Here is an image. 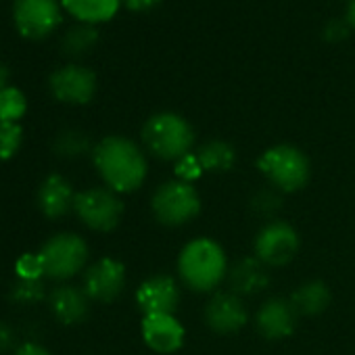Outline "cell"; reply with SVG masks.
<instances>
[{
  "label": "cell",
  "instance_id": "6da1fadb",
  "mask_svg": "<svg viewBox=\"0 0 355 355\" xmlns=\"http://www.w3.org/2000/svg\"><path fill=\"white\" fill-rule=\"evenodd\" d=\"M92 161L107 189L117 195L134 193L146 180V157L142 148L125 136L103 138L92 148Z\"/></svg>",
  "mask_w": 355,
  "mask_h": 355
},
{
  "label": "cell",
  "instance_id": "7a4b0ae2",
  "mask_svg": "<svg viewBox=\"0 0 355 355\" xmlns=\"http://www.w3.org/2000/svg\"><path fill=\"white\" fill-rule=\"evenodd\" d=\"M178 274L184 286L195 293H211L228 276V259L220 243L195 239L184 245L178 257Z\"/></svg>",
  "mask_w": 355,
  "mask_h": 355
},
{
  "label": "cell",
  "instance_id": "3957f363",
  "mask_svg": "<svg viewBox=\"0 0 355 355\" xmlns=\"http://www.w3.org/2000/svg\"><path fill=\"white\" fill-rule=\"evenodd\" d=\"M142 142L153 157L175 163L193 153L195 130L182 115L161 111L150 115L142 125Z\"/></svg>",
  "mask_w": 355,
  "mask_h": 355
},
{
  "label": "cell",
  "instance_id": "277c9868",
  "mask_svg": "<svg viewBox=\"0 0 355 355\" xmlns=\"http://www.w3.org/2000/svg\"><path fill=\"white\" fill-rule=\"evenodd\" d=\"M257 169L278 193H297L305 189L311 175L307 155L293 144H276L266 148L257 159Z\"/></svg>",
  "mask_w": 355,
  "mask_h": 355
},
{
  "label": "cell",
  "instance_id": "5b68a950",
  "mask_svg": "<svg viewBox=\"0 0 355 355\" xmlns=\"http://www.w3.org/2000/svg\"><path fill=\"white\" fill-rule=\"evenodd\" d=\"M153 216L159 224L178 228L193 222L201 214V197L189 182H163L150 199Z\"/></svg>",
  "mask_w": 355,
  "mask_h": 355
},
{
  "label": "cell",
  "instance_id": "8992f818",
  "mask_svg": "<svg viewBox=\"0 0 355 355\" xmlns=\"http://www.w3.org/2000/svg\"><path fill=\"white\" fill-rule=\"evenodd\" d=\"M38 253L44 263V276L51 280H69L78 276L88 261V245L73 232L51 236Z\"/></svg>",
  "mask_w": 355,
  "mask_h": 355
},
{
  "label": "cell",
  "instance_id": "52a82bcc",
  "mask_svg": "<svg viewBox=\"0 0 355 355\" xmlns=\"http://www.w3.org/2000/svg\"><path fill=\"white\" fill-rule=\"evenodd\" d=\"M73 211L94 232H111L123 218V203L111 189H86L76 195Z\"/></svg>",
  "mask_w": 355,
  "mask_h": 355
},
{
  "label": "cell",
  "instance_id": "ba28073f",
  "mask_svg": "<svg viewBox=\"0 0 355 355\" xmlns=\"http://www.w3.org/2000/svg\"><path fill=\"white\" fill-rule=\"evenodd\" d=\"M301 241L297 230L288 222L272 220L255 236V257L268 268H282L291 263L299 253Z\"/></svg>",
  "mask_w": 355,
  "mask_h": 355
},
{
  "label": "cell",
  "instance_id": "9c48e42d",
  "mask_svg": "<svg viewBox=\"0 0 355 355\" xmlns=\"http://www.w3.org/2000/svg\"><path fill=\"white\" fill-rule=\"evenodd\" d=\"M61 9L59 0H15L13 24L24 38L42 40L61 26Z\"/></svg>",
  "mask_w": 355,
  "mask_h": 355
},
{
  "label": "cell",
  "instance_id": "30bf717a",
  "mask_svg": "<svg viewBox=\"0 0 355 355\" xmlns=\"http://www.w3.org/2000/svg\"><path fill=\"white\" fill-rule=\"evenodd\" d=\"M49 88L53 96L65 105H86L96 94V76L84 65L69 63L53 71Z\"/></svg>",
  "mask_w": 355,
  "mask_h": 355
},
{
  "label": "cell",
  "instance_id": "8fae6325",
  "mask_svg": "<svg viewBox=\"0 0 355 355\" xmlns=\"http://www.w3.org/2000/svg\"><path fill=\"white\" fill-rule=\"evenodd\" d=\"M125 266L119 259L103 257L92 263L84 274V291L90 301L96 303H111L115 301L125 288Z\"/></svg>",
  "mask_w": 355,
  "mask_h": 355
},
{
  "label": "cell",
  "instance_id": "7c38bea8",
  "mask_svg": "<svg viewBox=\"0 0 355 355\" xmlns=\"http://www.w3.org/2000/svg\"><path fill=\"white\" fill-rule=\"evenodd\" d=\"M140 332L146 347L161 355L180 351L187 340V330L173 313L142 315Z\"/></svg>",
  "mask_w": 355,
  "mask_h": 355
},
{
  "label": "cell",
  "instance_id": "4fadbf2b",
  "mask_svg": "<svg viewBox=\"0 0 355 355\" xmlns=\"http://www.w3.org/2000/svg\"><path fill=\"white\" fill-rule=\"evenodd\" d=\"M136 305L142 315L175 313L180 305V286L167 274H155L138 286Z\"/></svg>",
  "mask_w": 355,
  "mask_h": 355
},
{
  "label": "cell",
  "instance_id": "5bb4252c",
  "mask_svg": "<svg viewBox=\"0 0 355 355\" xmlns=\"http://www.w3.org/2000/svg\"><path fill=\"white\" fill-rule=\"evenodd\" d=\"M249 322V311L243 297L226 291L216 293L205 305V324L216 334H232L239 332Z\"/></svg>",
  "mask_w": 355,
  "mask_h": 355
},
{
  "label": "cell",
  "instance_id": "9a60e30c",
  "mask_svg": "<svg viewBox=\"0 0 355 355\" xmlns=\"http://www.w3.org/2000/svg\"><path fill=\"white\" fill-rule=\"evenodd\" d=\"M297 313L288 299L272 297L261 303L255 313V326L259 334L268 340H282L288 338L297 328Z\"/></svg>",
  "mask_w": 355,
  "mask_h": 355
},
{
  "label": "cell",
  "instance_id": "2e32d148",
  "mask_svg": "<svg viewBox=\"0 0 355 355\" xmlns=\"http://www.w3.org/2000/svg\"><path fill=\"white\" fill-rule=\"evenodd\" d=\"M230 293L239 297H253L270 286V268L257 257H243L232 268H228Z\"/></svg>",
  "mask_w": 355,
  "mask_h": 355
},
{
  "label": "cell",
  "instance_id": "e0dca14e",
  "mask_svg": "<svg viewBox=\"0 0 355 355\" xmlns=\"http://www.w3.org/2000/svg\"><path fill=\"white\" fill-rule=\"evenodd\" d=\"M49 305H51L53 315L61 324L73 326V324H82L88 318L90 297L86 295L84 288H78L73 284H61L51 293Z\"/></svg>",
  "mask_w": 355,
  "mask_h": 355
},
{
  "label": "cell",
  "instance_id": "ac0fdd59",
  "mask_svg": "<svg viewBox=\"0 0 355 355\" xmlns=\"http://www.w3.org/2000/svg\"><path fill=\"white\" fill-rule=\"evenodd\" d=\"M76 205V193L67 178L53 173L40 184L38 191V207L49 220H59L67 216Z\"/></svg>",
  "mask_w": 355,
  "mask_h": 355
},
{
  "label": "cell",
  "instance_id": "d6986e66",
  "mask_svg": "<svg viewBox=\"0 0 355 355\" xmlns=\"http://www.w3.org/2000/svg\"><path fill=\"white\" fill-rule=\"evenodd\" d=\"M291 305L295 309V313L301 318H313V315H320L322 311L328 309L330 301H332V295H330V288L326 286V282L322 280H307L303 282L301 286L295 288V293L291 295Z\"/></svg>",
  "mask_w": 355,
  "mask_h": 355
},
{
  "label": "cell",
  "instance_id": "ffe728a7",
  "mask_svg": "<svg viewBox=\"0 0 355 355\" xmlns=\"http://www.w3.org/2000/svg\"><path fill=\"white\" fill-rule=\"evenodd\" d=\"M61 5L80 24H105L113 19L121 7V0H61Z\"/></svg>",
  "mask_w": 355,
  "mask_h": 355
},
{
  "label": "cell",
  "instance_id": "44dd1931",
  "mask_svg": "<svg viewBox=\"0 0 355 355\" xmlns=\"http://www.w3.org/2000/svg\"><path fill=\"white\" fill-rule=\"evenodd\" d=\"M205 173H226L236 163V148L226 140H209L197 148Z\"/></svg>",
  "mask_w": 355,
  "mask_h": 355
},
{
  "label": "cell",
  "instance_id": "7402d4cb",
  "mask_svg": "<svg viewBox=\"0 0 355 355\" xmlns=\"http://www.w3.org/2000/svg\"><path fill=\"white\" fill-rule=\"evenodd\" d=\"M98 42V30L96 26H90V24H76L71 26L63 40H61V49L65 55L69 57H82L86 53H90Z\"/></svg>",
  "mask_w": 355,
  "mask_h": 355
},
{
  "label": "cell",
  "instance_id": "603a6c76",
  "mask_svg": "<svg viewBox=\"0 0 355 355\" xmlns=\"http://www.w3.org/2000/svg\"><path fill=\"white\" fill-rule=\"evenodd\" d=\"M90 150V138L80 130H63L55 138V153L63 159H78Z\"/></svg>",
  "mask_w": 355,
  "mask_h": 355
},
{
  "label": "cell",
  "instance_id": "cb8c5ba5",
  "mask_svg": "<svg viewBox=\"0 0 355 355\" xmlns=\"http://www.w3.org/2000/svg\"><path fill=\"white\" fill-rule=\"evenodd\" d=\"M26 111H28V98L19 88L7 86L0 90V121L19 123Z\"/></svg>",
  "mask_w": 355,
  "mask_h": 355
},
{
  "label": "cell",
  "instance_id": "d4e9b609",
  "mask_svg": "<svg viewBox=\"0 0 355 355\" xmlns=\"http://www.w3.org/2000/svg\"><path fill=\"white\" fill-rule=\"evenodd\" d=\"M24 142V128L15 121H0V161L13 159Z\"/></svg>",
  "mask_w": 355,
  "mask_h": 355
},
{
  "label": "cell",
  "instance_id": "484cf974",
  "mask_svg": "<svg viewBox=\"0 0 355 355\" xmlns=\"http://www.w3.org/2000/svg\"><path fill=\"white\" fill-rule=\"evenodd\" d=\"M46 297L42 280H17L11 288V299L17 305H36Z\"/></svg>",
  "mask_w": 355,
  "mask_h": 355
},
{
  "label": "cell",
  "instance_id": "4316f807",
  "mask_svg": "<svg viewBox=\"0 0 355 355\" xmlns=\"http://www.w3.org/2000/svg\"><path fill=\"white\" fill-rule=\"evenodd\" d=\"M251 207H253V211L257 214V216H261V218H270V222H272V218L280 211V207H282V199H280V193L276 191V189H263V191H259L253 199H251Z\"/></svg>",
  "mask_w": 355,
  "mask_h": 355
},
{
  "label": "cell",
  "instance_id": "83f0119b",
  "mask_svg": "<svg viewBox=\"0 0 355 355\" xmlns=\"http://www.w3.org/2000/svg\"><path fill=\"white\" fill-rule=\"evenodd\" d=\"M17 280H42L44 278V263L40 253H24L15 263Z\"/></svg>",
  "mask_w": 355,
  "mask_h": 355
},
{
  "label": "cell",
  "instance_id": "f1b7e54d",
  "mask_svg": "<svg viewBox=\"0 0 355 355\" xmlns=\"http://www.w3.org/2000/svg\"><path fill=\"white\" fill-rule=\"evenodd\" d=\"M203 173H205V169H203V165H201L197 153H189V155H184L182 159H178V161H175V175H178V180H180V182L193 184V182L199 180V178H201Z\"/></svg>",
  "mask_w": 355,
  "mask_h": 355
},
{
  "label": "cell",
  "instance_id": "f546056e",
  "mask_svg": "<svg viewBox=\"0 0 355 355\" xmlns=\"http://www.w3.org/2000/svg\"><path fill=\"white\" fill-rule=\"evenodd\" d=\"M349 24L345 21V19H330L326 26H324V32H322V36H324V40L326 42H330V44H338V42H343L347 36H349Z\"/></svg>",
  "mask_w": 355,
  "mask_h": 355
},
{
  "label": "cell",
  "instance_id": "4dcf8cb0",
  "mask_svg": "<svg viewBox=\"0 0 355 355\" xmlns=\"http://www.w3.org/2000/svg\"><path fill=\"white\" fill-rule=\"evenodd\" d=\"M161 0H121V5L128 9V11H134V13H146V11H153L155 7H159Z\"/></svg>",
  "mask_w": 355,
  "mask_h": 355
},
{
  "label": "cell",
  "instance_id": "1f68e13d",
  "mask_svg": "<svg viewBox=\"0 0 355 355\" xmlns=\"http://www.w3.org/2000/svg\"><path fill=\"white\" fill-rule=\"evenodd\" d=\"M13 343H15V332H13V328H11L9 324H5V322H0V355L7 353V351L13 347Z\"/></svg>",
  "mask_w": 355,
  "mask_h": 355
},
{
  "label": "cell",
  "instance_id": "d6a6232c",
  "mask_svg": "<svg viewBox=\"0 0 355 355\" xmlns=\"http://www.w3.org/2000/svg\"><path fill=\"white\" fill-rule=\"evenodd\" d=\"M13 355H51V351L38 343H24Z\"/></svg>",
  "mask_w": 355,
  "mask_h": 355
},
{
  "label": "cell",
  "instance_id": "836d02e7",
  "mask_svg": "<svg viewBox=\"0 0 355 355\" xmlns=\"http://www.w3.org/2000/svg\"><path fill=\"white\" fill-rule=\"evenodd\" d=\"M345 21L349 24V28H351V30H355V0H349L347 13H345Z\"/></svg>",
  "mask_w": 355,
  "mask_h": 355
},
{
  "label": "cell",
  "instance_id": "e575fe53",
  "mask_svg": "<svg viewBox=\"0 0 355 355\" xmlns=\"http://www.w3.org/2000/svg\"><path fill=\"white\" fill-rule=\"evenodd\" d=\"M9 78H11V69L0 61V90L9 86Z\"/></svg>",
  "mask_w": 355,
  "mask_h": 355
}]
</instances>
